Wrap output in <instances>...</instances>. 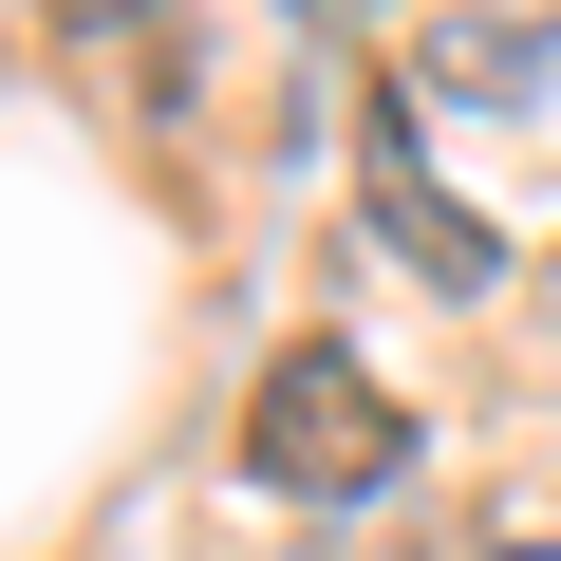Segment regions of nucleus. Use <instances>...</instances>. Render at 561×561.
Masks as SVG:
<instances>
[{"mask_svg": "<svg viewBox=\"0 0 561 561\" xmlns=\"http://www.w3.org/2000/svg\"><path fill=\"white\" fill-rule=\"evenodd\" d=\"M243 468H262L280 505H375V486L412 468V412H393L337 337H300V356H262V393H243Z\"/></svg>", "mask_w": 561, "mask_h": 561, "instance_id": "nucleus-1", "label": "nucleus"}, {"mask_svg": "<svg viewBox=\"0 0 561 561\" xmlns=\"http://www.w3.org/2000/svg\"><path fill=\"white\" fill-rule=\"evenodd\" d=\"M356 187H375V225H393L431 280H468V300H486V225L431 187V150H412V94H375V131H356Z\"/></svg>", "mask_w": 561, "mask_h": 561, "instance_id": "nucleus-2", "label": "nucleus"}, {"mask_svg": "<svg viewBox=\"0 0 561 561\" xmlns=\"http://www.w3.org/2000/svg\"><path fill=\"white\" fill-rule=\"evenodd\" d=\"M542 57H561V38H542V20H431V38H412V76H393V94H524V76H542Z\"/></svg>", "mask_w": 561, "mask_h": 561, "instance_id": "nucleus-3", "label": "nucleus"}]
</instances>
